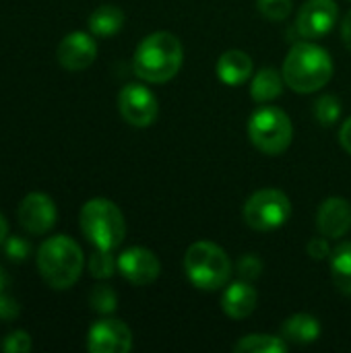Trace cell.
<instances>
[{"instance_id": "cell-1", "label": "cell", "mask_w": 351, "mask_h": 353, "mask_svg": "<svg viewBox=\"0 0 351 353\" xmlns=\"http://www.w3.org/2000/svg\"><path fill=\"white\" fill-rule=\"evenodd\" d=\"M184 62V48L174 33L155 31L147 35L134 50L132 66L139 79L147 83H168L172 81Z\"/></svg>"}, {"instance_id": "cell-2", "label": "cell", "mask_w": 351, "mask_h": 353, "mask_svg": "<svg viewBox=\"0 0 351 353\" xmlns=\"http://www.w3.org/2000/svg\"><path fill=\"white\" fill-rule=\"evenodd\" d=\"M333 77V60L329 52L317 43H296L283 62L285 85L296 93H314Z\"/></svg>"}, {"instance_id": "cell-3", "label": "cell", "mask_w": 351, "mask_h": 353, "mask_svg": "<svg viewBox=\"0 0 351 353\" xmlns=\"http://www.w3.org/2000/svg\"><path fill=\"white\" fill-rule=\"evenodd\" d=\"M83 250L68 236L48 238L37 250V271L52 290L72 288L83 273Z\"/></svg>"}, {"instance_id": "cell-4", "label": "cell", "mask_w": 351, "mask_h": 353, "mask_svg": "<svg viewBox=\"0 0 351 353\" xmlns=\"http://www.w3.org/2000/svg\"><path fill=\"white\" fill-rule=\"evenodd\" d=\"M184 273L197 290L217 292L232 277V261L221 246L201 240L186 250Z\"/></svg>"}, {"instance_id": "cell-5", "label": "cell", "mask_w": 351, "mask_h": 353, "mask_svg": "<svg viewBox=\"0 0 351 353\" xmlns=\"http://www.w3.org/2000/svg\"><path fill=\"white\" fill-rule=\"evenodd\" d=\"M81 230L99 250H116L126 236V221L118 205L108 199H91L81 209Z\"/></svg>"}, {"instance_id": "cell-6", "label": "cell", "mask_w": 351, "mask_h": 353, "mask_svg": "<svg viewBox=\"0 0 351 353\" xmlns=\"http://www.w3.org/2000/svg\"><path fill=\"white\" fill-rule=\"evenodd\" d=\"M248 137L261 153L279 155L292 145L294 126L283 110L265 105L248 118Z\"/></svg>"}, {"instance_id": "cell-7", "label": "cell", "mask_w": 351, "mask_h": 353, "mask_svg": "<svg viewBox=\"0 0 351 353\" xmlns=\"http://www.w3.org/2000/svg\"><path fill=\"white\" fill-rule=\"evenodd\" d=\"M292 203L285 192L277 188L257 190L244 205V221L257 232H271L288 223Z\"/></svg>"}, {"instance_id": "cell-8", "label": "cell", "mask_w": 351, "mask_h": 353, "mask_svg": "<svg viewBox=\"0 0 351 353\" xmlns=\"http://www.w3.org/2000/svg\"><path fill=\"white\" fill-rule=\"evenodd\" d=\"M118 110L130 126L147 128L157 120L159 105L155 93L149 87L130 83L118 95Z\"/></svg>"}, {"instance_id": "cell-9", "label": "cell", "mask_w": 351, "mask_h": 353, "mask_svg": "<svg viewBox=\"0 0 351 353\" xmlns=\"http://www.w3.org/2000/svg\"><path fill=\"white\" fill-rule=\"evenodd\" d=\"M87 350L91 353L130 352L132 350V333L118 319H101L89 329Z\"/></svg>"}, {"instance_id": "cell-10", "label": "cell", "mask_w": 351, "mask_h": 353, "mask_svg": "<svg viewBox=\"0 0 351 353\" xmlns=\"http://www.w3.org/2000/svg\"><path fill=\"white\" fill-rule=\"evenodd\" d=\"M337 12L339 8L335 0H308L302 4L298 12L296 27L300 35L306 39L325 37L337 23Z\"/></svg>"}, {"instance_id": "cell-11", "label": "cell", "mask_w": 351, "mask_h": 353, "mask_svg": "<svg viewBox=\"0 0 351 353\" xmlns=\"http://www.w3.org/2000/svg\"><path fill=\"white\" fill-rule=\"evenodd\" d=\"M56 205L43 192H31L19 205V221L23 230H27L33 236L48 234L56 225Z\"/></svg>"}, {"instance_id": "cell-12", "label": "cell", "mask_w": 351, "mask_h": 353, "mask_svg": "<svg viewBox=\"0 0 351 353\" xmlns=\"http://www.w3.org/2000/svg\"><path fill=\"white\" fill-rule=\"evenodd\" d=\"M120 275L132 285H149L159 277V259L143 246H132L118 256Z\"/></svg>"}, {"instance_id": "cell-13", "label": "cell", "mask_w": 351, "mask_h": 353, "mask_svg": "<svg viewBox=\"0 0 351 353\" xmlns=\"http://www.w3.org/2000/svg\"><path fill=\"white\" fill-rule=\"evenodd\" d=\"M95 58H97V43L85 31L68 33L58 46V62L66 70L72 72L85 70L95 62Z\"/></svg>"}, {"instance_id": "cell-14", "label": "cell", "mask_w": 351, "mask_h": 353, "mask_svg": "<svg viewBox=\"0 0 351 353\" xmlns=\"http://www.w3.org/2000/svg\"><path fill=\"white\" fill-rule=\"evenodd\" d=\"M317 228L329 240L343 238L351 230V203L341 196L327 199L317 213Z\"/></svg>"}, {"instance_id": "cell-15", "label": "cell", "mask_w": 351, "mask_h": 353, "mask_svg": "<svg viewBox=\"0 0 351 353\" xmlns=\"http://www.w3.org/2000/svg\"><path fill=\"white\" fill-rule=\"evenodd\" d=\"M257 302H259L257 290L250 285V281L242 279V281H234L228 285V290L223 292V298H221V308L230 319L242 321L254 312Z\"/></svg>"}, {"instance_id": "cell-16", "label": "cell", "mask_w": 351, "mask_h": 353, "mask_svg": "<svg viewBox=\"0 0 351 353\" xmlns=\"http://www.w3.org/2000/svg\"><path fill=\"white\" fill-rule=\"evenodd\" d=\"M217 77L225 85H244L254 72H252V60L242 50H228L217 60Z\"/></svg>"}, {"instance_id": "cell-17", "label": "cell", "mask_w": 351, "mask_h": 353, "mask_svg": "<svg viewBox=\"0 0 351 353\" xmlns=\"http://www.w3.org/2000/svg\"><path fill=\"white\" fill-rule=\"evenodd\" d=\"M281 337L288 343H296V345H308L314 343L321 337V323L317 316L300 312V314H292L283 325H281Z\"/></svg>"}, {"instance_id": "cell-18", "label": "cell", "mask_w": 351, "mask_h": 353, "mask_svg": "<svg viewBox=\"0 0 351 353\" xmlns=\"http://www.w3.org/2000/svg\"><path fill=\"white\" fill-rule=\"evenodd\" d=\"M283 74L271 66L267 68H261L259 72L252 74V81H250V95L254 101L259 103H267V101H273L281 95L283 91Z\"/></svg>"}, {"instance_id": "cell-19", "label": "cell", "mask_w": 351, "mask_h": 353, "mask_svg": "<svg viewBox=\"0 0 351 353\" xmlns=\"http://www.w3.org/2000/svg\"><path fill=\"white\" fill-rule=\"evenodd\" d=\"M124 27V12L116 4H101L89 17V29L97 37L116 35Z\"/></svg>"}, {"instance_id": "cell-20", "label": "cell", "mask_w": 351, "mask_h": 353, "mask_svg": "<svg viewBox=\"0 0 351 353\" xmlns=\"http://www.w3.org/2000/svg\"><path fill=\"white\" fill-rule=\"evenodd\" d=\"M331 279L337 285L339 292H343L345 296H351V242L339 244L331 256Z\"/></svg>"}, {"instance_id": "cell-21", "label": "cell", "mask_w": 351, "mask_h": 353, "mask_svg": "<svg viewBox=\"0 0 351 353\" xmlns=\"http://www.w3.org/2000/svg\"><path fill=\"white\" fill-rule=\"evenodd\" d=\"M236 353H285L288 352V341L283 337L277 335H263V333H254V335H246L242 337L236 345Z\"/></svg>"}, {"instance_id": "cell-22", "label": "cell", "mask_w": 351, "mask_h": 353, "mask_svg": "<svg viewBox=\"0 0 351 353\" xmlns=\"http://www.w3.org/2000/svg\"><path fill=\"white\" fill-rule=\"evenodd\" d=\"M314 116L323 126H333L341 118V101L337 95H321L314 103Z\"/></svg>"}, {"instance_id": "cell-23", "label": "cell", "mask_w": 351, "mask_h": 353, "mask_svg": "<svg viewBox=\"0 0 351 353\" xmlns=\"http://www.w3.org/2000/svg\"><path fill=\"white\" fill-rule=\"evenodd\" d=\"M118 267V259L112 256V250H95L89 259V273L95 279H110Z\"/></svg>"}, {"instance_id": "cell-24", "label": "cell", "mask_w": 351, "mask_h": 353, "mask_svg": "<svg viewBox=\"0 0 351 353\" xmlns=\"http://www.w3.org/2000/svg\"><path fill=\"white\" fill-rule=\"evenodd\" d=\"M89 304L99 314H112L118 308V296L110 285H97L89 294Z\"/></svg>"}, {"instance_id": "cell-25", "label": "cell", "mask_w": 351, "mask_h": 353, "mask_svg": "<svg viewBox=\"0 0 351 353\" xmlns=\"http://www.w3.org/2000/svg\"><path fill=\"white\" fill-rule=\"evenodd\" d=\"M257 6L263 17L269 21H285L292 14L294 2L292 0H257Z\"/></svg>"}, {"instance_id": "cell-26", "label": "cell", "mask_w": 351, "mask_h": 353, "mask_svg": "<svg viewBox=\"0 0 351 353\" xmlns=\"http://www.w3.org/2000/svg\"><path fill=\"white\" fill-rule=\"evenodd\" d=\"M4 254L14 263H23L25 259H29L31 246H29V242H25L19 236H10L4 240Z\"/></svg>"}, {"instance_id": "cell-27", "label": "cell", "mask_w": 351, "mask_h": 353, "mask_svg": "<svg viewBox=\"0 0 351 353\" xmlns=\"http://www.w3.org/2000/svg\"><path fill=\"white\" fill-rule=\"evenodd\" d=\"M263 271V263L259 256L254 254H244L240 261H238V275L244 279V281H254Z\"/></svg>"}, {"instance_id": "cell-28", "label": "cell", "mask_w": 351, "mask_h": 353, "mask_svg": "<svg viewBox=\"0 0 351 353\" xmlns=\"http://www.w3.org/2000/svg\"><path fill=\"white\" fill-rule=\"evenodd\" d=\"M4 353H25L31 350V337L25 331H14L10 335H6L4 343H2Z\"/></svg>"}, {"instance_id": "cell-29", "label": "cell", "mask_w": 351, "mask_h": 353, "mask_svg": "<svg viewBox=\"0 0 351 353\" xmlns=\"http://www.w3.org/2000/svg\"><path fill=\"white\" fill-rule=\"evenodd\" d=\"M21 314V306L14 298H10L8 294L0 292V321H14Z\"/></svg>"}, {"instance_id": "cell-30", "label": "cell", "mask_w": 351, "mask_h": 353, "mask_svg": "<svg viewBox=\"0 0 351 353\" xmlns=\"http://www.w3.org/2000/svg\"><path fill=\"white\" fill-rule=\"evenodd\" d=\"M331 244H329V238H312L310 242H308V254H310V259H317V261H325V259H329L331 256Z\"/></svg>"}, {"instance_id": "cell-31", "label": "cell", "mask_w": 351, "mask_h": 353, "mask_svg": "<svg viewBox=\"0 0 351 353\" xmlns=\"http://www.w3.org/2000/svg\"><path fill=\"white\" fill-rule=\"evenodd\" d=\"M339 141H341L343 149L351 155V118H348V120L343 122V126H341V130H339Z\"/></svg>"}, {"instance_id": "cell-32", "label": "cell", "mask_w": 351, "mask_h": 353, "mask_svg": "<svg viewBox=\"0 0 351 353\" xmlns=\"http://www.w3.org/2000/svg\"><path fill=\"white\" fill-rule=\"evenodd\" d=\"M341 37H343L345 48L351 52V10L345 14V19H343V25H341Z\"/></svg>"}, {"instance_id": "cell-33", "label": "cell", "mask_w": 351, "mask_h": 353, "mask_svg": "<svg viewBox=\"0 0 351 353\" xmlns=\"http://www.w3.org/2000/svg\"><path fill=\"white\" fill-rule=\"evenodd\" d=\"M6 238H8V223H6V219L2 217V213H0V244H4Z\"/></svg>"}, {"instance_id": "cell-34", "label": "cell", "mask_w": 351, "mask_h": 353, "mask_svg": "<svg viewBox=\"0 0 351 353\" xmlns=\"http://www.w3.org/2000/svg\"><path fill=\"white\" fill-rule=\"evenodd\" d=\"M6 285H8V275H6V271L0 267V292H4Z\"/></svg>"}]
</instances>
